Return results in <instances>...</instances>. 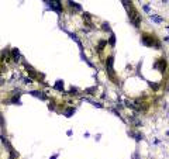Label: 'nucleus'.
Segmentation results:
<instances>
[{
    "label": "nucleus",
    "mask_w": 169,
    "mask_h": 159,
    "mask_svg": "<svg viewBox=\"0 0 169 159\" xmlns=\"http://www.w3.org/2000/svg\"><path fill=\"white\" fill-rule=\"evenodd\" d=\"M113 65H114V56L110 55V56H107V59H106V73H107V76H109L113 82L117 83V80H116V72H114V69H113Z\"/></svg>",
    "instance_id": "1"
},
{
    "label": "nucleus",
    "mask_w": 169,
    "mask_h": 159,
    "mask_svg": "<svg viewBox=\"0 0 169 159\" xmlns=\"http://www.w3.org/2000/svg\"><path fill=\"white\" fill-rule=\"evenodd\" d=\"M44 1L50 6L51 10L56 11L58 14H61L62 10H64V7H62V1H61V0H44Z\"/></svg>",
    "instance_id": "2"
},
{
    "label": "nucleus",
    "mask_w": 169,
    "mask_h": 159,
    "mask_svg": "<svg viewBox=\"0 0 169 159\" xmlns=\"http://www.w3.org/2000/svg\"><path fill=\"white\" fill-rule=\"evenodd\" d=\"M154 69H158L161 72H165L166 70V61L164 58H159L158 61H155L154 62Z\"/></svg>",
    "instance_id": "3"
},
{
    "label": "nucleus",
    "mask_w": 169,
    "mask_h": 159,
    "mask_svg": "<svg viewBox=\"0 0 169 159\" xmlns=\"http://www.w3.org/2000/svg\"><path fill=\"white\" fill-rule=\"evenodd\" d=\"M31 96H34V97H37V99L40 100H47L48 97H47V95H45V92H42V90H31V92H28Z\"/></svg>",
    "instance_id": "4"
},
{
    "label": "nucleus",
    "mask_w": 169,
    "mask_h": 159,
    "mask_svg": "<svg viewBox=\"0 0 169 159\" xmlns=\"http://www.w3.org/2000/svg\"><path fill=\"white\" fill-rule=\"evenodd\" d=\"M11 59H13V62H16V64H18V62H20L21 55H20V51L17 49V48L11 49Z\"/></svg>",
    "instance_id": "5"
},
{
    "label": "nucleus",
    "mask_w": 169,
    "mask_h": 159,
    "mask_svg": "<svg viewBox=\"0 0 169 159\" xmlns=\"http://www.w3.org/2000/svg\"><path fill=\"white\" fill-rule=\"evenodd\" d=\"M68 4H69L75 11H82V6L78 4V3H75L73 0H68Z\"/></svg>",
    "instance_id": "6"
},
{
    "label": "nucleus",
    "mask_w": 169,
    "mask_h": 159,
    "mask_svg": "<svg viewBox=\"0 0 169 159\" xmlns=\"http://www.w3.org/2000/svg\"><path fill=\"white\" fill-rule=\"evenodd\" d=\"M107 45H110L111 48H114V47H116V35L113 34V32L110 34L109 40H107Z\"/></svg>",
    "instance_id": "7"
},
{
    "label": "nucleus",
    "mask_w": 169,
    "mask_h": 159,
    "mask_svg": "<svg viewBox=\"0 0 169 159\" xmlns=\"http://www.w3.org/2000/svg\"><path fill=\"white\" fill-rule=\"evenodd\" d=\"M75 111H76V110H75L73 107H68V109L64 110V115L65 117H72V115L75 114Z\"/></svg>",
    "instance_id": "8"
},
{
    "label": "nucleus",
    "mask_w": 169,
    "mask_h": 159,
    "mask_svg": "<svg viewBox=\"0 0 169 159\" xmlns=\"http://www.w3.org/2000/svg\"><path fill=\"white\" fill-rule=\"evenodd\" d=\"M96 92H97V87H96V86H92V87H87V89H84V95L93 96V95H96Z\"/></svg>",
    "instance_id": "9"
},
{
    "label": "nucleus",
    "mask_w": 169,
    "mask_h": 159,
    "mask_svg": "<svg viewBox=\"0 0 169 159\" xmlns=\"http://www.w3.org/2000/svg\"><path fill=\"white\" fill-rule=\"evenodd\" d=\"M106 45H107V40H100L99 44H97V51H99V52H101V51L104 49Z\"/></svg>",
    "instance_id": "10"
},
{
    "label": "nucleus",
    "mask_w": 169,
    "mask_h": 159,
    "mask_svg": "<svg viewBox=\"0 0 169 159\" xmlns=\"http://www.w3.org/2000/svg\"><path fill=\"white\" fill-rule=\"evenodd\" d=\"M54 89L59 90V92H64V82L62 80H56V83L54 85Z\"/></svg>",
    "instance_id": "11"
},
{
    "label": "nucleus",
    "mask_w": 169,
    "mask_h": 159,
    "mask_svg": "<svg viewBox=\"0 0 169 159\" xmlns=\"http://www.w3.org/2000/svg\"><path fill=\"white\" fill-rule=\"evenodd\" d=\"M69 95L70 96H80V92H79L78 87H73V86H72V87L69 89Z\"/></svg>",
    "instance_id": "12"
},
{
    "label": "nucleus",
    "mask_w": 169,
    "mask_h": 159,
    "mask_svg": "<svg viewBox=\"0 0 169 159\" xmlns=\"http://www.w3.org/2000/svg\"><path fill=\"white\" fill-rule=\"evenodd\" d=\"M101 28H103V31H106V32H110V34L113 32V31H111V27H110L109 23H103V24H101Z\"/></svg>",
    "instance_id": "13"
},
{
    "label": "nucleus",
    "mask_w": 169,
    "mask_h": 159,
    "mask_svg": "<svg viewBox=\"0 0 169 159\" xmlns=\"http://www.w3.org/2000/svg\"><path fill=\"white\" fill-rule=\"evenodd\" d=\"M151 20H152V21H155L156 24H159V23H162V21H164V18H162V17H159V16L152 14V16H151Z\"/></svg>",
    "instance_id": "14"
},
{
    "label": "nucleus",
    "mask_w": 169,
    "mask_h": 159,
    "mask_svg": "<svg viewBox=\"0 0 169 159\" xmlns=\"http://www.w3.org/2000/svg\"><path fill=\"white\" fill-rule=\"evenodd\" d=\"M68 34H69V37H70V38H72V40L75 41V42H78V44L80 42V40L78 38V35L75 34V32H68Z\"/></svg>",
    "instance_id": "15"
},
{
    "label": "nucleus",
    "mask_w": 169,
    "mask_h": 159,
    "mask_svg": "<svg viewBox=\"0 0 169 159\" xmlns=\"http://www.w3.org/2000/svg\"><path fill=\"white\" fill-rule=\"evenodd\" d=\"M90 103H92L93 106H96V107H99V109H103V107H104L100 101H96V100H92V99H90Z\"/></svg>",
    "instance_id": "16"
},
{
    "label": "nucleus",
    "mask_w": 169,
    "mask_h": 159,
    "mask_svg": "<svg viewBox=\"0 0 169 159\" xmlns=\"http://www.w3.org/2000/svg\"><path fill=\"white\" fill-rule=\"evenodd\" d=\"M48 109L52 110V111H55V110H56V104H55V101H50V104H48Z\"/></svg>",
    "instance_id": "17"
},
{
    "label": "nucleus",
    "mask_w": 169,
    "mask_h": 159,
    "mask_svg": "<svg viewBox=\"0 0 169 159\" xmlns=\"http://www.w3.org/2000/svg\"><path fill=\"white\" fill-rule=\"evenodd\" d=\"M148 83H149V86H151L154 90H158L159 89V83H152V82H148Z\"/></svg>",
    "instance_id": "18"
},
{
    "label": "nucleus",
    "mask_w": 169,
    "mask_h": 159,
    "mask_svg": "<svg viewBox=\"0 0 169 159\" xmlns=\"http://www.w3.org/2000/svg\"><path fill=\"white\" fill-rule=\"evenodd\" d=\"M0 127L4 129V118H3V114L0 113Z\"/></svg>",
    "instance_id": "19"
},
{
    "label": "nucleus",
    "mask_w": 169,
    "mask_h": 159,
    "mask_svg": "<svg viewBox=\"0 0 169 159\" xmlns=\"http://www.w3.org/2000/svg\"><path fill=\"white\" fill-rule=\"evenodd\" d=\"M23 82H24V85H31V83H33V79H31V78H24Z\"/></svg>",
    "instance_id": "20"
},
{
    "label": "nucleus",
    "mask_w": 169,
    "mask_h": 159,
    "mask_svg": "<svg viewBox=\"0 0 169 159\" xmlns=\"http://www.w3.org/2000/svg\"><path fill=\"white\" fill-rule=\"evenodd\" d=\"M133 159H138V152H135V154L133 155Z\"/></svg>",
    "instance_id": "21"
},
{
    "label": "nucleus",
    "mask_w": 169,
    "mask_h": 159,
    "mask_svg": "<svg viewBox=\"0 0 169 159\" xmlns=\"http://www.w3.org/2000/svg\"><path fill=\"white\" fill-rule=\"evenodd\" d=\"M144 10L147 11V13H149V7H148V6H144Z\"/></svg>",
    "instance_id": "22"
},
{
    "label": "nucleus",
    "mask_w": 169,
    "mask_h": 159,
    "mask_svg": "<svg viewBox=\"0 0 169 159\" xmlns=\"http://www.w3.org/2000/svg\"><path fill=\"white\" fill-rule=\"evenodd\" d=\"M56 158H58V154H56V155H54V156H51V159H56Z\"/></svg>",
    "instance_id": "23"
},
{
    "label": "nucleus",
    "mask_w": 169,
    "mask_h": 159,
    "mask_svg": "<svg viewBox=\"0 0 169 159\" xmlns=\"http://www.w3.org/2000/svg\"><path fill=\"white\" fill-rule=\"evenodd\" d=\"M164 1H166V0H164Z\"/></svg>",
    "instance_id": "24"
}]
</instances>
